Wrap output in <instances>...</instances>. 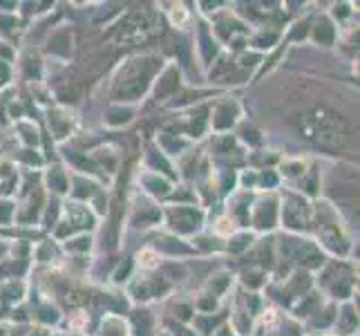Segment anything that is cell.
Masks as SVG:
<instances>
[{
    "mask_svg": "<svg viewBox=\"0 0 360 336\" xmlns=\"http://www.w3.org/2000/svg\"><path fill=\"white\" fill-rule=\"evenodd\" d=\"M153 258H157L155 251H150V249H143V251L139 254V263H141L143 267H153V265H155V263H153Z\"/></svg>",
    "mask_w": 360,
    "mask_h": 336,
    "instance_id": "6da1fadb",
    "label": "cell"
}]
</instances>
